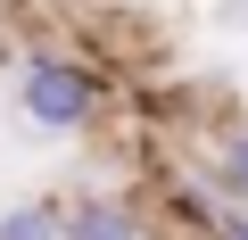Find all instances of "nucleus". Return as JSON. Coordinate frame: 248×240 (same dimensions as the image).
Returning a JSON list of instances; mask_svg holds the SVG:
<instances>
[{
	"instance_id": "obj_2",
	"label": "nucleus",
	"mask_w": 248,
	"mask_h": 240,
	"mask_svg": "<svg viewBox=\"0 0 248 240\" xmlns=\"http://www.w3.org/2000/svg\"><path fill=\"white\" fill-rule=\"evenodd\" d=\"M66 240H141V215L124 199H75L66 207Z\"/></svg>"
},
{
	"instance_id": "obj_5",
	"label": "nucleus",
	"mask_w": 248,
	"mask_h": 240,
	"mask_svg": "<svg viewBox=\"0 0 248 240\" xmlns=\"http://www.w3.org/2000/svg\"><path fill=\"white\" fill-rule=\"evenodd\" d=\"M9 9H33V0H9Z\"/></svg>"
},
{
	"instance_id": "obj_1",
	"label": "nucleus",
	"mask_w": 248,
	"mask_h": 240,
	"mask_svg": "<svg viewBox=\"0 0 248 240\" xmlns=\"http://www.w3.org/2000/svg\"><path fill=\"white\" fill-rule=\"evenodd\" d=\"M99 99H108V83L83 58H66V50L25 58V75H17V108H25V125H42V133H83L99 116Z\"/></svg>"
},
{
	"instance_id": "obj_3",
	"label": "nucleus",
	"mask_w": 248,
	"mask_h": 240,
	"mask_svg": "<svg viewBox=\"0 0 248 240\" xmlns=\"http://www.w3.org/2000/svg\"><path fill=\"white\" fill-rule=\"evenodd\" d=\"M0 240H66V207L58 199H25L0 215Z\"/></svg>"
},
{
	"instance_id": "obj_4",
	"label": "nucleus",
	"mask_w": 248,
	"mask_h": 240,
	"mask_svg": "<svg viewBox=\"0 0 248 240\" xmlns=\"http://www.w3.org/2000/svg\"><path fill=\"white\" fill-rule=\"evenodd\" d=\"M215 191H223L232 207H248V125L223 133V149H215Z\"/></svg>"
}]
</instances>
